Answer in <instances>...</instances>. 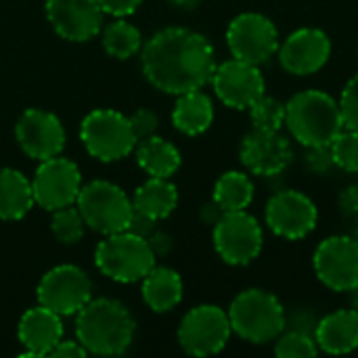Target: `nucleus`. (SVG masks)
Here are the masks:
<instances>
[{
	"mask_svg": "<svg viewBox=\"0 0 358 358\" xmlns=\"http://www.w3.org/2000/svg\"><path fill=\"white\" fill-rule=\"evenodd\" d=\"M141 65L157 90L178 96L212 82L216 55L206 36L187 27H166L143 46Z\"/></svg>",
	"mask_w": 358,
	"mask_h": 358,
	"instance_id": "f257e3e1",
	"label": "nucleus"
},
{
	"mask_svg": "<svg viewBox=\"0 0 358 358\" xmlns=\"http://www.w3.org/2000/svg\"><path fill=\"white\" fill-rule=\"evenodd\" d=\"M136 323L128 308L115 300H88L76 319L78 342L99 357L124 355L134 340Z\"/></svg>",
	"mask_w": 358,
	"mask_h": 358,
	"instance_id": "f03ea898",
	"label": "nucleus"
},
{
	"mask_svg": "<svg viewBox=\"0 0 358 358\" xmlns=\"http://www.w3.org/2000/svg\"><path fill=\"white\" fill-rule=\"evenodd\" d=\"M285 126L306 149L331 145L344 130L340 103L323 90H302L285 103Z\"/></svg>",
	"mask_w": 358,
	"mask_h": 358,
	"instance_id": "7ed1b4c3",
	"label": "nucleus"
},
{
	"mask_svg": "<svg viewBox=\"0 0 358 358\" xmlns=\"http://www.w3.org/2000/svg\"><path fill=\"white\" fill-rule=\"evenodd\" d=\"M233 334L250 344L275 342L287 327V315L277 296L264 289L241 292L229 308Z\"/></svg>",
	"mask_w": 358,
	"mask_h": 358,
	"instance_id": "20e7f679",
	"label": "nucleus"
},
{
	"mask_svg": "<svg viewBox=\"0 0 358 358\" xmlns=\"http://www.w3.org/2000/svg\"><path fill=\"white\" fill-rule=\"evenodd\" d=\"M94 264L105 277L117 283H134L155 266V252L149 239L132 231H122L107 235V239L96 245Z\"/></svg>",
	"mask_w": 358,
	"mask_h": 358,
	"instance_id": "39448f33",
	"label": "nucleus"
},
{
	"mask_svg": "<svg viewBox=\"0 0 358 358\" xmlns=\"http://www.w3.org/2000/svg\"><path fill=\"white\" fill-rule=\"evenodd\" d=\"M76 203L86 227L105 237L126 231L134 214V206L128 195L107 180H92L84 185Z\"/></svg>",
	"mask_w": 358,
	"mask_h": 358,
	"instance_id": "423d86ee",
	"label": "nucleus"
},
{
	"mask_svg": "<svg viewBox=\"0 0 358 358\" xmlns=\"http://www.w3.org/2000/svg\"><path fill=\"white\" fill-rule=\"evenodd\" d=\"M86 151L101 162H117L130 155L138 143L130 117L113 109L90 111L80 126Z\"/></svg>",
	"mask_w": 358,
	"mask_h": 358,
	"instance_id": "0eeeda50",
	"label": "nucleus"
},
{
	"mask_svg": "<svg viewBox=\"0 0 358 358\" xmlns=\"http://www.w3.org/2000/svg\"><path fill=\"white\" fill-rule=\"evenodd\" d=\"M231 334L229 313L214 304H201L191 308L180 321L178 342L191 357H212L229 344Z\"/></svg>",
	"mask_w": 358,
	"mask_h": 358,
	"instance_id": "6e6552de",
	"label": "nucleus"
},
{
	"mask_svg": "<svg viewBox=\"0 0 358 358\" xmlns=\"http://www.w3.org/2000/svg\"><path fill=\"white\" fill-rule=\"evenodd\" d=\"M262 227L245 210L224 212L214 224V248L227 264L245 266L254 262L262 252Z\"/></svg>",
	"mask_w": 358,
	"mask_h": 358,
	"instance_id": "1a4fd4ad",
	"label": "nucleus"
},
{
	"mask_svg": "<svg viewBox=\"0 0 358 358\" xmlns=\"http://www.w3.org/2000/svg\"><path fill=\"white\" fill-rule=\"evenodd\" d=\"M227 44L235 59L262 65L279 50L277 25L260 13L237 15L227 29Z\"/></svg>",
	"mask_w": 358,
	"mask_h": 358,
	"instance_id": "9d476101",
	"label": "nucleus"
},
{
	"mask_svg": "<svg viewBox=\"0 0 358 358\" xmlns=\"http://www.w3.org/2000/svg\"><path fill=\"white\" fill-rule=\"evenodd\" d=\"M319 281L334 292H352L358 287V241L346 235L323 239L313 256Z\"/></svg>",
	"mask_w": 358,
	"mask_h": 358,
	"instance_id": "9b49d317",
	"label": "nucleus"
},
{
	"mask_svg": "<svg viewBox=\"0 0 358 358\" xmlns=\"http://www.w3.org/2000/svg\"><path fill=\"white\" fill-rule=\"evenodd\" d=\"M31 189L34 201L40 208L55 212L59 208L76 203L82 189V174L71 159L55 155L40 162L31 180Z\"/></svg>",
	"mask_w": 358,
	"mask_h": 358,
	"instance_id": "f8f14e48",
	"label": "nucleus"
},
{
	"mask_svg": "<svg viewBox=\"0 0 358 358\" xmlns=\"http://www.w3.org/2000/svg\"><path fill=\"white\" fill-rule=\"evenodd\" d=\"M90 296H92V283L88 275L73 264H63L48 271L38 283L40 306L61 317L78 315V310L90 300Z\"/></svg>",
	"mask_w": 358,
	"mask_h": 358,
	"instance_id": "ddd939ff",
	"label": "nucleus"
},
{
	"mask_svg": "<svg viewBox=\"0 0 358 358\" xmlns=\"http://www.w3.org/2000/svg\"><path fill=\"white\" fill-rule=\"evenodd\" d=\"M266 224L283 239L298 241L315 231L319 220V210L315 201L302 191H279L266 203Z\"/></svg>",
	"mask_w": 358,
	"mask_h": 358,
	"instance_id": "4468645a",
	"label": "nucleus"
},
{
	"mask_svg": "<svg viewBox=\"0 0 358 358\" xmlns=\"http://www.w3.org/2000/svg\"><path fill=\"white\" fill-rule=\"evenodd\" d=\"M241 164L256 176H279L294 162V151L281 130L254 128L239 147Z\"/></svg>",
	"mask_w": 358,
	"mask_h": 358,
	"instance_id": "2eb2a0df",
	"label": "nucleus"
},
{
	"mask_svg": "<svg viewBox=\"0 0 358 358\" xmlns=\"http://www.w3.org/2000/svg\"><path fill=\"white\" fill-rule=\"evenodd\" d=\"M212 86L218 99L233 109H250V105L266 90V82L258 65L235 57L216 65Z\"/></svg>",
	"mask_w": 358,
	"mask_h": 358,
	"instance_id": "dca6fc26",
	"label": "nucleus"
},
{
	"mask_svg": "<svg viewBox=\"0 0 358 358\" xmlns=\"http://www.w3.org/2000/svg\"><path fill=\"white\" fill-rule=\"evenodd\" d=\"M15 136L23 153L44 162L59 155L65 147V130L59 117L44 109H27L15 126Z\"/></svg>",
	"mask_w": 358,
	"mask_h": 358,
	"instance_id": "f3484780",
	"label": "nucleus"
},
{
	"mask_svg": "<svg viewBox=\"0 0 358 358\" xmlns=\"http://www.w3.org/2000/svg\"><path fill=\"white\" fill-rule=\"evenodd\" d=\"M279 63L287 73L310 76L323 69L331 57V40L323 29L300 27L279 44Z\"/></svg>",
	"mask_w": 358,
	"mask_h": 358,
	"instance_id": "a211bd4d",
	"label": "nucleus"
},
{
	"mask_svg": "<svg viewBox=\"0 0 358 358\" xmlns=\"http://www.w3.org/2000/svg\"><path fill=\"white\" fill-rule=\"evenodd\" d=\"M46 17L55 31L71 42L94 38L103 25V8L96 0H46Z\"/></svg>",
	"mask_w": 358,
	"mask_h": 358,
	"instance_id": "6ab92c4d",
	"label": "nucleus"
},
{
	"mask_svg": "<svg viewBox=\"0 0 358 358\" xmlns=\"http://www.w3.org/2000/svg\"><path fill=\"white\" fill-rule=\"evenodd\" d=\"M17 336L25 348L23 357H48V352L63 340L61 315L44 306L29 308L19 321Z\"/></svg>",
	"mask_w": 358,
	"mask_h": 358,
	"instance_id": "aec40b11",
	"label": "nucleus"
},
{
	"mask_svg": "<svg viewBox=\"0 0 358 358\" xmlns=\"http://www.w3.org/2000/svg\"><path fill=\"white\" fill-rule=\"evenodd\" d=\"M319 352L350 355L358 348V313L355 308H340L315 327Z\"/></svg>",
	"mask_w": 358,
	"mask_h": 358,
	"instance_id": "412c9836",
	"label": "nucleus"
},
{
	"mask_svg": "<svg viewBox=\"0 0 358 358\" xmlns=\"http://www.w3.org/2000/svg\"><path fill=\"white\" fill-rule=\"evenodd\" d=\"M185 287L176 271L168 266H153L143 277V300L153 313H168L182 300Z\"/></svg>",
	"mask_w": 358,
	"mask_h": 358,
	"instance_id": "4be33fe9",
	"label": "nucleus"
},
{
	"mask_svg": "<svg viewBox=\"0 0 358 358\" xmlns=\"http://www.w3.org/2000/svg\"><path fill=\"white\" fill-rule=\"evenodd\" d=\"M172 122L176 130L189 136H197L206 132L214 122V105L212 99L201 90H191L178 94V101L172 111Z\"/></svg>",
	"mask_w": 358,
	"mask_h": 358,
	"instance_id": "5701e85b",
	"label": "nucleus"
},
{
	"mask_svg": "<svg viewBox=\"0 0 358 358\" xmlns=\"http://www.w3.org/2000/svg\"><path fill=\"white\" fill-rule=\"evenodd\" d=\"M178 203V191L168 178H155L151 176L145 185H141L134 191V212L151 218V220H164L168 218Z\"/></svg>",
	"mask_w": 358,
	"mask_h": 358,
	"instance_id": "b1692460",
	"label": "nucleus"
},
{
	"mask_svg": "<svg viewBox=\"0 0 358 358\" xmlns=\"http://www.w3.org/2000/svg\"><path fill=\"white\" fill-rule=\"evenodd\" d=\"M31 182L13 168L0 170V220H21L34 208Z\"/></svg>",
	"mask_w": 358,
	"mask_h": 358,
	"instance_id": "393cba45",
	"label": "nucleus"
},
{
	"mask_svg": "<svg viewBox=\"0 0 358 358\" xmlns=\"http://www.w3.org/2000/svg\"><path fill=\"white\" fill-rule=\"evenodd\" d=\"M136 162L138 166L155 178H170L180 168L178 149L164 141L162 136H147L136 143Z\"/></svg>",
	"mask_w": 358,
	"mask_h": 358,
	"instance_id": "a878e982",
	"label": "nucleus"
},
{
	"mask_svg": "<svg viewBox=\"0 0 358 358\" xmlns=\"http://www.w3.org/2000/svg\"><path fill=\"white\" fill-rule=\"evenodd\" d=\"M254 199V185L243 172H224L214 187V201L222 212L245 210Z\"/></svg>",
	"mask_w": 358,
	"mask_h": 358,
	"instance_id": "bb28decb",
	"label": "nucleus"
},
{
	"mask_svg": "<svg viewBox=\"0 0 358 358\" xmlns=\"http://www.w3.org/2000/svg\"><path fill=\"white\" fill-rule=\"evenodd\" d=\"M141 31L124 19H115L103 29V46L115 59L124 61L134 57L141 50Z\"/></svg>",
	"mask_w": 358,
	"mask_h": 358,
	"instance_id": "cd10ccee",
	"label": "nucleus"
},
{
	"mask_svg": "<svg viewBox=\"0 0 358 358\" xmlns=\"http://www.w3.org/2000/svg\"><path fill=\"white\" fill-rule=\"evenodd\" d=\"M84 229H86V222L78 208L65 206V208H59L52 212L50 231L59 243H67V245L78 243L84 235Z\"/></svg>",
	"mask_w": 358,
	"mask_h": 358,
	"instance_id": "c85d7f7f",
	"label": "nucleus"
},
{
	"mask_svg": "<svg viewBox=\"0 0 358 358\" xmlns=\"http://www.w3.org/2000/svg\"><path fill=\"white\" fill-rule=\"evenodd\" d=\"M275 355L279 358H315L319 355V346L310 331L289 329L277 338Z\"/></svg>",
	"mask_w": 358,
	"mask_h": 358,
	"instance_id": "c756f323",
	"label": "nucleus"
},
{
	"mask_svg": "<svg viewBox=\"0 0 358 358\" xmlns=\"http://www.w3.org/2000/svg\"><path fill=\"white\" fill-rule=\"evenodd\" d=\"M250 117L254 128L281 130L285 126V103H281L275 96L262 94L250 105Z\"/></svg>",
	"mask_w": 358,
	"mask_h": 358,
	"instance_id": "7c9ffc66",
	"label": "nucleus"
},
{
	"mask_svg": "<svg viewBox=\"0 0 358 358\" xmlns=\"http://www.w3.org/2000/svg\"><path fill=\"white\" fill-rule=\"evenodd\" d=\"M334 164L346 172H358V132L342 130L329 145Z\"/></svg>",
	"mask_w": 358,
	"mask_h": 358,
	"instance_id": "2f4dec72",
	"label": "nucleus"
},
{
	"mask_svg": "<svg viewBox=\"0 0 358 358\" xmlns=\"http://www.w3.org/2000/svg\"><path fill=\"white\" fill-rule=\"evenodd\" d=\"M340 111L344 128L358 132V73H355L340 94Z\"/></svg>",
	"mask_w": 358,
	"mask_h": 358,
	"instance_id": "473e14b6",
	"label": "nucleus"
},
{
	"mask_svg": "<svg viewBox=\"0 0 358 358\" xmlns=\"http://www.w3.org/2000/svg\"><path fill=\"white\" fill-rule=\"evenodd\" d=\"M130 124H132V130H134L136 138L143 141V138L155 134V130L159 126V120L151 109H138V111H134L130 115Z\"/></svg>",
	"mask_w": 358,
	"mask_h": 358,
	"instance_id": "72a5a7b5",
	"label": "nucleus"
},
{
	"mask_svg": "<svg viewBox=\"0 0 358 358\" xmlns=\"http://www.w3.org/2000/svg\"><path fill=\"white\" fill-rule=\"evenodd\" d=\"M306 166L317 172V174H325L329 172L336 164H334V157H331V151H329V145H321V147H308V153H306Z\"/></svg>",
	"mask_w": 358,
	"mask_h": 358,
	"instance_id": "f704fd0d",
	"label": "nucleus"
},
{
	"mask_svg": "<svg viewBox=\"0 0 358 358\" xmlns=\"http://www.w3.org/2000/svg\"><path fill=\"white\" fill-rule=\"evenodd\" d=\"M103 8V13H109L113 17H126L132 15L143 0H96Z\"/></svg>",
	"mask_w": 358,
	"mask_h": 358,
	"instance_id": "c9c22d12",
	"label": "nucleus"
},
{
	"mask_svg": "<svg viewBox=\"0 0 358 358\" xmlns=\"http://www.w3.org/2000/svg\"><path fill=\"white\" fill-rule=\"evenodd\" d=\"M88 355L86 352V348L80 344V342H71V340H67V342H59L50 352H48V357H57V358H84Z\"/></svg>",
	"mask_w": 358,
	"mask_h": 358,
	"instance_id": "e433bc0d",
	"label": "nucleus"
},
{
	"mask_svg": "<svg viewBox=\"0 0 358 358\" xmlns=\"http://www.w3.org/2000/svg\"><path fill=\"white\" fill-rule=\"evenodd\" d=\"M340 210L344 214H358V185H350L340 193Z\"/></svg>",
	"mask_w": 358,
	"mask_h": 358,
	"instance_id": "4c0bfd02",
	"label": "nucleus"
},
{
	"mask_svg": "<svg viewBox=\"0 0 358 358\" xmlns=\"http://www.w3.org/2000/svg\"><path fill=\"white\" fill-rule=\"evenodd\" d=\"M147 239H149L151 250H153L155 254H166V252L172 248V239H170L166 233H155V231H153Z\"/></svg>",
	"mask_w": 358,
	"mask_h": 358,
	"instance_id": "58836bf2",
	"label": "nucleus"
},
{
	"mask_svg": "<svg viewBox=\"0 0 358 358\" xmlns=\"http://www.w3.org/2000/svg\"><path fill=\"white\" fill-rule=\"evenodd\" d=\"M350 294H352V308L358 313V287L357 289H352Z\"/></svg>",
	"mask_w": 358,
	"mask_h": 358,
	"instance_id": "ea45409f",
	"label": "nucleus"
}]
</instances>
